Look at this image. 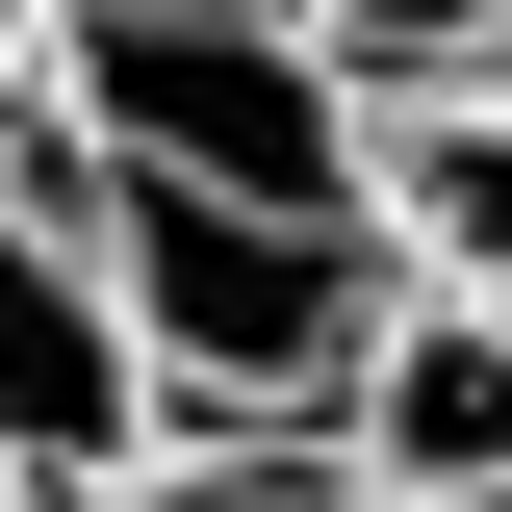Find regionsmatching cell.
<instances>
[{
	"label": "cell",
	"instance_id": "obj_1",
	"mask_svg": "<svg viewBox=\"0 0 512 512\" xmlns=\"http://www.w3.org/2000/svg\"><path fill=\"white\" fill-rule=\"evenodd\" d=\"M26 128L128 154V180H205V205H333L359 231V77L282 0H26Z\"/></svg>",
	"mask_w": 512,
	"mask_h": 512
},
{
	"label": "cell",
	"instance_id": "obj_2",
	"mask_svg": "<svg viewBox=\"0 0 512 512\" xmlns=\"http://www.w3.org/2000/svg\"><path fill=\"white\" fill-rule=\"evenodd\" d=\"M26 180L77 205L154 410H333V359H359V308H384V256L333 231V205H205V180H128V154H52V128H26Z\"/></svg>",
	"mask_w": 512,
	"mask_h": 512
},
{
	"label": "cell",
	"instance_id": "obj_3",
	"mask_svg": "<svg viewBox=\"0 0 512 512\" xmlns=\"http://www.w3.org/2000/svg\"><path fill=\"white\" fill-rule=\"evenodd\" d=\"M128 461H154V359H128L103 256H77V205L26 180V154H0V487L103 512Z\"/></svg>",
	"mask_w": 512,
	"mask_h": 512
},
{
	"label": "cell",
	"instance_id": "obj_4",
	"mask_svg": "<svg viewBox=\"0 0 512 512\" xmlns=\"http://www.w3.org/2000/svg\"><path fill=\"white\" fill-rule=\"evenodd\" d=\"M308 436L359 461V512H512V308H436V282H384Z\"/></svg>",
	"mask_w": 512,
	"mask_h": 512
},
{
	"label": "cell",
	"instance_id": "obj_5",
	"mask_svg": "<svg viewBox=\"0 0 512 512\" xmlns=\"http://www.w3.org/2000/svg\"><path fill=\"white\" fill-rule=\"evenodd\" d=\"M359 256L436 282V308H512V77H410V103H359Z\"/></svg>",
	"mask_w": 512,
	"mask_h": 512
},
{
	"label": "cell",
	"instance_id": "obj_6",
	"mask_svg": "<svg viewBox=\"0 0 512 512\" xmlns=\"http://www.w3.org/2000/svg\"><path fill=\"white\" fill-rule=\"evenodd\" d=\"M103 512H359V461H333L308 410H154V461H128Z\"/></svg>",
	"mask_w": 512,
	"mask_h": 512
},
{
	"label": "cell",
	"instance_id": "obj_7",
	"mask_svg": "<svg viewBox=\"0 0 512 512\" xmlns=\"http://www.w3.org/2000/svg\"><path fill=\"white\" fill-rule=\"evenodd\" d=\"M282 26H308L359 103H410V77H487V52H512V0H282Z\"/></svg>",
	"mask_w": 512,
	"mask_h": 512
},
{
	"label": "cell",
	"instance_id": "obj_8",
	"mask_svg": "<svg viewBox=\"0 0 512 512\" xmlns=\"http://www.w3.org/2000/svg\"><path fill=\"white\" fill-rule=\"evenodd\" d=\"M0 154H26V0H0Z\"/></svg>",
	"mask_w": 512,
	"mask_h": 512
},
{
	"label": "cell",
	"instance_id": "obj_9",
	"mask_svg": "<svg viewBox=\"0 0 512 512\" xmlns=\"http://www.w3.org/2000/svg\"><path fill=\"white\" fill-rule=\"evenodd\" d=\"M0 512H52V487H0Z\"/></svg>",
	"mask_w": 512,
	"mask_h": 512
},
{
	"label": "cell",
	"instance_id": "obj_10",
	"mask_svg": "<svg viewBox=\"0 0 512 512\" xmlns=\"http://www.w3.org/2000/svg\"><path fill=\"white\" fill-rule=\"evenodd\" d=\"M487 77H512V52H487Z\"/></svg>",
	"mask_w": 512,
	"mask_h": 512
}]
</instances>
